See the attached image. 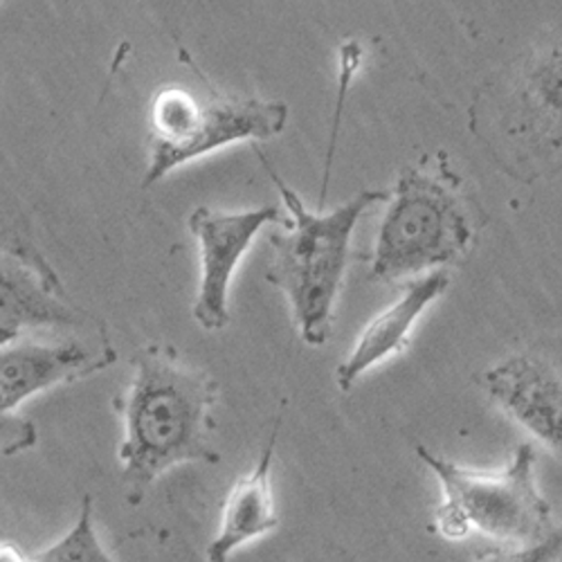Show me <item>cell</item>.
I'll return each instance as SVG.
<instances>
[{
	"mask_svg": "<svg viewBox=\"0 0 562 562\" xmlns=\"http://www.w3.org/2000/svg\"><path fill=\"white\" fill-rule=\"evenodd\" d=\"M441 484L443 502L435 510V529L450 542L473 531L504 542L529 544L551 533V506L536 484V448L520 443L502 471L484 473L457 465L432 450L416 446Z\"/></svg>",
	"mask_w": 562,
	"mask_h": 562,
	"instance_id": "4",
	"label": "cell"
},
{
	"mask_svg": "<svg viewBox=\"0 0 562 562\" xmlns=\"http://www.w3.org/2000/svg\"><path fill=\"white\" fill-rule=\"evenodd\" d=\"M113 362V353L81 342H36L21 338L0 347V416L55 385L83 379Z\"/></svg>",
	"mask_w": 562,
	"mask_h": 562,
	"instance_id": "11",
	"label": "cell"
},
{
	"mask_svg": "<svg viewBox=\"0 0 562 562\" xmlns=\"http://www.w3.org/2000/svg\"><path fill=\"white\" fill-rule=\"evenodd\" d=\"M261 160L291 216L284 232L272 234L266 279L284 293L304 345L322 347L334 334V313L351 257L353 229L371 205L390 199V192L367 190L334 212H311L263 156Z\"/></svg>",
	"mask_w": 562,
	"mask_h": 562,
	"instance_id": "2",
	"label": "cell"
},
{
	"mask_svg": "<svg viewBox=\"0 0 562 562\" xmlns=\"http://www.w3.org/2000/svg\"><path fill=\"white\" fill-rule=\"evenodd\" d=\"M340 95H338V106H336V117H334V135H331V147L329 156H326V171H324V187H322V203L319 210H324V194H326V182H329V169H331V158L336 151V139H338V128H340V115H342V102L347 95V88L351 83V77L356 68L360 66V45L356 41H349L342 45L340 53Z\"/></svg>",
	"mask_w": 562,
	"mask_h": 562,
	"instance_id": "15",
	"label": "cell"
},
{
	"mask_svg": "<svg viewBox=\"0 0 562 562\" xmlns=\"http://www.w3.org/2000/svg\"><path fill=\"white\" fill-rule=\"evenodd\" d=\"M471 126L518 178H536L562 160V32L480 92Z\"/></svg>",
	"mask_w": 562,
	"mask_h": 562,
	"instance_id": "3",
	"label": "cell"
},
{
	"mask_svg": "<svg viewBox=\"0 0 562 562\" xmlns=\"http://www.w3.org/2000/svg\"><path fill=\"white\" fill-rule=\"evenodd\" d=\"M86 319L55 270L19 244H0V347L43 329H72Z\"/></svg>",
	"mask_w": 562,
	"mask_h": 562,
	"instance_id": "8",
	"label": "cell"
},
{
	"mask_svg": "<svg viewBox=\"0 0 562 562\" xmlns=\"http://www.w3.org/2000/svg\"><path fill=\"white\" fill-rule=\"evenodd\" d=\"M0 562H27V560L16 549L0 544Z\"/></svg>",
	"mask_w": 562,
	"mask_h": 562,
	"instance_id": "16",
	"label": "cell"
},
{
	"mask_svg": "<svg viewBox=\"0 0 562 562\" xmlns=\"http://www.w3.org/2000/svg\"><path fill=\"white\" fill-rule=\"evenodd\" d=\"M457 187L459 180L446 165L437 171L426 167L401 171L373 246V279H414L446 270L471 252L475 227Z\"/></svg>",
	"mask_w": 562,
	"mask_h": 562,
	"instance_id": "5",
	"label": "cell"
},
{
	"mask_svg": "<svg viewBox=\"0 0 562 562\" xmlns=\"http://www.w3.org/2000/svg\"><path fill=\"white\" fill-rule=\"evenodd\" d=\"M133 373L122 398V480L128 499L180 463H216L212 446L216 383L187 364L169 345H147L131 360Z\"/></svg>",
	"mask_w": 562,
	"mask_h": 562,
	"instance_id": "1",
	"label": "cell"
},
{
	"mask_svg": "<svg viewBox=\"0 0 562 562\" xmlns=\"http://www.w3.org/2000/svg\"><path fill=\"white\" fill-rule=\"evenodd\" d=\"M277 205L244 212L199 207L190 216V232L199 244L201 279L192 315L205 331H223L229 324V289L234 272L268 223H281Z\"/></svg>",
	"mask_w": 562,
	"mask_h": 562,
	"instance_id": "7",
	"label": "cell"
},
{
	"mask_svg": "<svg viewBox=\"0 0 562 562\" xmlns=\"http://www.w3.org/2000/svg\"><path fill=\"white\" fill-rule=\"evenodd\" d=\"M286 122L284 102L229 98L182 86L160 88L149 109L151 154L145 187L227 145L270 139L286 128Z\"/></svg>",
	"mask_w": 562,
	"mask_h": 562,
	"instance_id": "6",
	"label": "cell"
},
{
	"mask_svg": "<svg viewBox=\"0 0 562 562\" xmlns=\"http://www.w3.org/2000/svg\"><path fill=\"white\" fill-rule=\"evenodd\" d=\"M34 562H115L92 525V497H83L75 527L55 544L38 551Z\"/></svg>",
	"mask_w": 562,
	"mask_h": 562,
	"instance_id": "13",
	"label": "cell"
},
{
	"mask_svg": "<svg viewBox=\"0 0 562 562\" xmlns=\"http://www.w3.org/2000/svg\"><path fill=\"white\" fill-rule=\"evenodd\" d=\"M562 558V531H551L529 544H506L475 562H558Z\"/></svg>",
	"mask_w": 562,
	"mask_h": 562,
	"instance_id": "14",
	"label": "cell"
},
{
	"mask_svg": "<svg viewBox=\"0 0 562 562\" xmlns=\"http://www.w3.org/2000/svg\"><path fill=\"white\" fill-rule=\"evenodd\" d=\"M0 3H3V0H0Z\"/></svg>",
	"mask_w": 562,
	"mask_h": 562,
	"instance_id": "17",
	"label": "cell"
},
{
	"mask_svg": "<svg viewBox=\"0 0 562 562\" xmlns=\"http://www.w3.org/2000/svg\"><path fill=\"white\" fill-rule=\"evenodd\" d=\"M281 416L274 418L270 437L263 446V452L250 473L241 475L232 484L223 508L214 538L207 544V562H227L234 551L244 544L270 533L279 525V515L272 495V461L274 446L279 437Z\"/></svg>",
	"mask_w": 562,
	"mask_h": 562,
	"instance_id": "12",
	"label": "cell"
},
{
	"mask_svg": "<svg viewBox=\"0 0 562 562\" xmlns=\"http://www.w3.org/2000/svg\"><path fill=\"white\" fill-rule=\"evenodd\" d=\"M450 289L448 270H432L409 279L401 289L398 297L385 306L379 315H373L360 336L356 338L351 351L336 369V385L340 392H351L353 385L376 369L385 360L401 356L409 342L412 331L426 311Z\"/></svg>",
	"mask_w": 562,
	"mask_h": 562,
	"instance_id": "10",
	"label": "cell"
},
{
	"mask_svg": "<svg viewBox=\"0 0 562 562\" xmlns=\"http://www.w3.org/2000/svg\"><path fill=\"white\" fill-rule=\"evenodd\" d=\"M488 398L547 450L562 457V379L529 353L502 358L482 373Z\"/></svg>",
	"mask_w": 562,
	"mask_h": 562,
	"instance_id": "9",
	"label": "cell"
}]
</instances>
